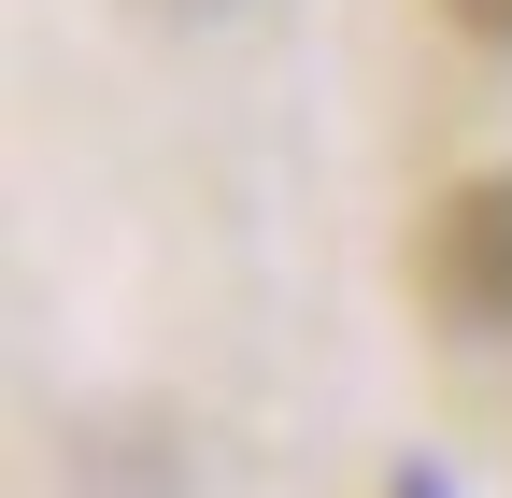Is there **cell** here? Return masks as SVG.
<instances>
[{"instance_id": "1", "label": "cell", "mask_w": 512, "mask_h": 498, "mask_svg": "<svg viewBox=\"0 0 512 498\" xmlns=\"http://www.w3.org/2000/svg\"><path fill=\"white\" fill-rule=\"evenodd\" d=\"M427 285H441V314H456V328H512V171H484V185L441 200Z\"/></svg>"}, {"instance_id": "2", "label": "cell", "mask_w": 512, "mask_h": 498, "mask_svg": "<svg viewBox=\"0 0 512 498\" xmlns=\"http://www.w3.org/2000/svg\"><path fill=\"white\" fill-rule=\"evenodd\" d=\"M456 29H484V43H512V0H456Z\"/></svg>"}]
</instances>
